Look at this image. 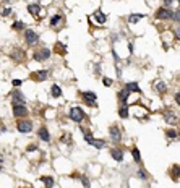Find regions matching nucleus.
Returning a JSON list of instances; mask_svg holds the SVG:
<instances>
[{
  "label": "nucleus",
  "instance_id": "1",
  "mask_svg": "<svg viewBox=\"0 0 180 188\" xmlns=\"http://www.w3.org/2000/svg\"><path fill=\"white\" fill-rule=\"evenodd\" d=\"M70 118L73 122H76V123H81L84 120V112L81 110V107H78V106L71 107L70 109Z\"/></svg>",
  "mask_w": 180,
  "mask_h": 188
},
{
  "label": "nucleus",
  "instance_id": "2",
  "mask_svg": "<svg viewBox=\"0 0 180 188\" xmlns=\"http://www.w3.org/2000/svg\"><path fill=\"white\" fill-rule=\"evenodd\" d=\"M25 39H26V44L28 45H36L39 42V34L36 31H33V29H26Z\"/></svg>",
  "mask_w": 180,
  "mask_h": 188
},
{
  "label": "nucleus",
  "instance_id": "3",
  "mask_svg": "<svg viewBox=\"0 0 180 188\" xmlns=\"http://www.w3.org/2000/svg\"><path fill=\"white\" fill-rule=\"evenodd\" d=\"M50 59V50L47 47H42L41 50H36L34 52V60L36 62H46Z\"/></svg>",
  "mask_w": 180,
  "mask_h": 188
},
{
  "label": "nucleus",
  "instance_id": "4",
  "mask_svg": "<svg viewBox=\"0 0 180 188\" xmlns=\"http://www.w3.org/2000/svg\"><path fill=\"white\" fill-rule=\"evenodd\" d=\"M16 128H18L20 133H29L33 130V122L31 120H18V123H16Z\"/></svg>",
  "mask_w": 180,
  "mask_h": 188
},
{
  "label": "nucleus",
  "instance_id": "5",
  "mask_svg": "<svg viewBox=\"0 0 180 188\" xmlns=\"http://www.w3.org/2000/svg\"><path fill=\"white\" fill-rule=\"evenodd\" d=\"M13 115L18 118H23L28 115V107L25 104H13Z\"/></svg>",
  "mask_w": 180,
  "mask_h": 188
},
{
  "label": "nucleus",
  "instance_id": "6",
  "mask_svg": "<svg viewBox=\"0 0 180 188\" xmlns=\"http://www.w3.org/2000/svg\"><path fill=\"white\" fill-rule=\"evenodd\" d=\"M81 98H83V101L86 102L88 106H94V107H96V99H98V96L94 94V93H91V91H86V93L81 94Z\"/></svg>",
  "mask_w": 180,
  "mask_h": 188
},
{
  "label": "nucleus",
  "instance_id": "7",
  "mask_svg": "<svg viewBox=\"0 0 180 188\" xmlns=\"http://www.w3.org/2000/svg\"><path fill=\"white\" fill-rule=\"evenodd\" d=\"M109 133H110V138L114 143H119V141L122 140V132H120V128L117 127V125H112V127L109 128Z\"/></svg>",
  "mask_w": 180,
  "mask_h": 188
},
{
  "label": "nucleus",
  "instance_id": "8",
  "mask_svg": "<svg viewBox=\"0 0 180 188\" xmlns=\"http://www.w3.org/2000/svg\"><path fill=\"white\" fill-rule=\"evenodd\" d=\"M156 18L157 20H169V18H172V10H169V8H159L156 11Z\"/></svg>",
  "mask_w": 180,
  "mask_h": 188
},
{
  "label": "nucleus",
  "instance_id": "9",
  "mask_svg": "<svg viewBox=\"0 0 180 188\" xmlns=\"http://www.w3.org/2000/svg\"><path fill=\"white\" fill-rule=\"evenodd\" d=\"M12 99H13V104H25V102H26L25 94L21 93V91H18V89H15V91H13Z\"/></svg>",
  "mask_w": 180,
  "mask_h": 188
},
{
  "label": "nucleus",
  "instance_id": "10",
  "mask_svg": "<svg viewBox=\"0 0 180 188\" xmlns=\"http://www.w3.org/2000/svg\"><path fill=\"white\" fill-rule=\"evenodd\" d=\"M28 11H29L34 18H39V13H41V3H29L28 5Z\"/></svg>",
  "mask_w": 180,
  "mask_h": 188
},
{
  "label": "nucleus",
  "instance_id": "11",
  "mask_svg": "<svg viewBox=\"0 0 180 188\" xmlns=\"http://www.w3.org/2000/svg\"><path fill=\"white\" fill-rule=\"evenodd\" d=\"M93 16H94V20H96V21L99 23V25H104V23L107 21V16H105L101 10H96V11L93 13Z\"/></svg>",
  "mask_w": 180,
  "mask_h": 188
},
{
  "label": "nucleus",
  "instance_id": "12",
  "mask_svg": "<svg viewBox=\"0 0 180 188\" xmlns=\"http://www.w3.org/2000/svg\"><path fill=\"white\" fill-rule=\"evenodd\" d=\"M110 156H112V159H114V161H117V162H122V161H123V151L117 149V148H114V149L110 151Z\"/></svg>",
  "mask_w": 180,
  "mask_h": 188
},
{
  "label": "nucleus",
  "instance_id": "13",
  "mask_svg": "<svg viewBox=\"0 0 180 188\" xmlns=\"http://www.w3.org/2000/svg\"><path fill=\"white\" fill-rule=\"evenodd\" d=\"M37 135H39V138H41L42 141H50V135H49V132H47V128L46 127H41L39 128V132H37Z\"/></svg>",
  "mask_w": 180,
  "mask_h": 188
},
{
  "label": "nucleus",
  "instance_id": "14",
  "mask_svg": "<svg viewBox=\"0 0 180 188\" xmlns=\"http://www.w3.org/2000/svg\"><path fill=\"white\" fill-rule=\"evenodd\" d=\"M91 146H94V148H98V149H102V148H105V141L104 140H96V138H91L88 141Z\"/></svg>",
  "mask_w": 180,
  "mask_h": 188
},
{
  "label": "nucleus",
  "instance_id": "15",
  "mask_svg": "<svg viewBox=\"0 0 180 188\" xmlns=\"http://www.w3.org/2000/svg\"><path fill=\"white\" fill-rule=\"evenodd\" d=\"M125 89L128 91V93H141V89H140V86H138V83H136V81L128 83L127 86H125Z\"/></svg>",
  "mask_w": 180,
  "mask_h": 188
},
{
  "label": "nucleus",
  "instance_id": "16",
  "mask_svg": "<svg viewBox=\"0 0 180 188\" xmlns=\"http://www.w3.org/2000/svg\"><path fill=\"white\" fill-rule=\"evenodd\" d=\"M143 18H144V15H141V13H132L130 16H128V23H138Z\"/></svg>",
  "mask_w": 180,
  "mask_h": 188
},
{
  "label": "nucleus",
  "instance_id": "17",
  "mask_svg": "<svg viewBox=\"0 0 180 188\" xmlns=\"http://www.w3.org/2000/svg\"><path fill=\"white\" fill-rule=\"evenodd\" d=\"M41 182H42V183H46V186H47V188H52V186H54V183H55V182H54V177H47V175L41 177Z\"/></svg>",
  "mask_w": 180,
  "mask_h": 188
},
{
  "label": "nucleus",
  "instance_id": "18",
  "mask_svg": "<svg viewBox=\"0 0 180 188\" xmlns=\"http://www.w3.org/2000/svg\"><path fill=\"white\" fill-rule=\"evenodd\" d=\"M23 55H25V52L21 49H15L13 52H12V57L16 60V62H20V60H23Z\"/></svg>",
  "mask_w": 180,
  "mask_h": 188
},
{
  "label": "nucleus",
  "instance_id": "19",
  "mask_svg": "<svg viewBox=\"0 0 180 188\" xmlns=\"http://www.w3.org/2000/svg\"><path fill=\"white\" fill-rule=\"evenodd\" d=\"M50 93H52L54 98H60V96H62V89H60L59 84H52V88H50Z\"/></svg>",
  "mask_w": 180,
  "mask_h": 188
},
{
  "label": "nucleus",
  "instance_id": "20",
  "mask_svg": "<svg viewBox=\"0 0 180 188\" xmlns=\"http://www.w3.org/2000/svg\"><path fill=\"white\" fill-rule=\"evenodd\" d=\"M166 122L167 123H177V115L175 113H172V112H166Z\"/></svg>",
  "mask_w": 180,
  "mask_h": 188
},
{
  "label": "nucleus",
  "instance_id": "21",
  "mask_svg": "<svg viewBox=\"0 0 180 188\" xmlns=\"http://www.w3.org/2000/svg\"><path fill=\"white\" fill-rule=\"evenodd\" d=\"M132 156H133V161L135 162H141V154H140V149H138V148H133V149H132Z\"/></svg>",
  "mask_w": 180,
  "mask_h": 188
},
{
  "label": "nucleus",
  "instance_id": "22",
  "mask_svg": "<svg viewBox=\"0 0 180 188\" xmlns=\"http://www.w3.org/2000/svg\"><path fill=\"white\" fill-rule=\"evenodd\" d=\"M128 96H130V93H128V91L123 88L120 93H119V99H120V102H123V104H125L127 102V99H128Z\"/></svg>",
  "mask_w": 180,
  "mask_h": 188
},
{
  "label": "nucleus",
  "instance_id": "23",
  "mask_svg": "<svg viewBox=\"0 0 180 188\" xmlns=\"http://www.w3.org/2000/svg\"><path fill=\"white\" fill-rule=\"evenodd\" d=\"M12 28L15 31H21V29H25V23L23 21H15L13 25H12Z\"/></svg>",
  "mask_w": 180,
  "mask_h": 188
},
{
  "label": "nucleus",
  "instance_id": "24",
  "mask_svg": "<svg viewBox=\"0 0 180 188\" xmlns=\"http://www.w3.org/2000/svg\"><path fill=\"white\" fill-rule=\"evenodd\" d=\"M60 21H62V16H60V15H55V16H52V18H50V26H52V28L57 26Z\"/></svg>",
  "mask_w": 180,
  "mask_h": 188
},
{
  "label": "nucleus",
  "instance_id": "25",
  "mask_svg": "<svg viewBox=\"0 0 180 188\" xmlns=\"http://www.w3.org/2000/svg\"><path fill=\"white\" fill-rule=\"evenodd\" d=\"M47 75H49V73H47L46 70H41V71H37V73H36V76H37L39 81H44V79L47 78Z\"/></svg>",
  "mask_w": 180,
  "mask_h": 188
},
{
  "label": "nucleus",
  "instance_id": "26",
  "mask_svg": "<svg viewBox=\"0 0 180 188\" xmlns=\"http://www.w3.org/2000/svg\"><path fill=\"white\" fill-rule=\"evenodd\" d=\"M119 115H120L122 118H127V117H128V107H127V106L120 107V110H119Z\"/></svg>",
  "mask_w": 180,
  "mask_h": 188
},
{
  "label": "nucleus",
  "instance_id": "27",
  "mask_svg": "<svg viewBox=\"0 0 180 188\" xmlns=\"http://www.w3.org/2000/svg\"><path fill=\"white\" fill-rule=\"evenodd\" d=\"M138 178H141V180H146V178H148V174H146L144 169H140V170H138Z\"/></svg>",
  "mask_w": 180,
  "mask_h": 188
},
{
  "label": "nucleus",
  "instance_id": "28",
  "mask_svg": "<svg viewBox=\"0 0 180 188\" xmlns=\"http://www.w3.org/2000/svg\"><path fill=\"white\" fill-rule=\"evenodd\" d=\"M156 89L161 91V93H164V91H166V84L162 83V81H157V83H156Z\"/></svg>",
  "mask_w": 180,
  "mask_h": 188
},
{
  "label": "nucleus",
  "instance_id": "29",
  "mask_svg": "<svg viewBox=\"0 0 180 188\" xmlns=\"http://www.w3.org/2000/svg\"><path fill=\"white\" fill-rule=\"evenodd\" d=\"M172 174H174V178L177 180V178H178V174H180V172H178V166H177V164L172 167Z\"/></svg>",
  "mask_w": 180,
  "mask_h": 188
},
{
  "label": "nucleus",
  "instance_id": "30",
  "mask_svg": "<svg viewBox=\"0 0 180 188\" xmlns=\"http://www.w3.org/2000/svg\"><path fill=\"white\" fill-rule=\"evenodd\" d=\"M167 136H169V138H177V132H175V130H167Z\"/></svg>",
  "mask_w": 180,
  "mask_h": 188
},
{
  "label": "nucleus",
  "instance_id": "31",
  "mask_svg": "<svg viewBox=\"0 0 180 188\" xmlns=\"http://www.w3.org/2000/svg\"><path fill=\"white\" fill-rule=\"evenodd\" d=\"M83 133H84V140H86V141H89V140L93 138V136H91V132H89V130H83Z\"/></svg>",
  "mask_w": 180,
  "mask_h": 188
},
{
  "label": "nucleus",
  "instance_id": "32",
  "mask_svg": "<svg viewBox=\"0 0 180 188\" xmlns=\"http://www.w3.org/2000/svg\"><path fill=\"white\" fill-rule=\"evenodd\" d=\"M81 182H83L84 188H89V180H88V177H84V175H81Z\"/></svg>",
  "mask_w": 180,
  "mask_h": 188
},
{
  "label": "nucleus",
  "instance_id": "33",
  "mask_svg": "<svg viewBox=\"0 0 180 188\" xmlns=\"http://www.w3.org/2000/svg\"><path fill=\"white\" fill-rule=\"evenodd\" d=\"M102 83H104V86H112V79L110 78H104Z\"/></svg>",
  "mask_w": 180,
  "mask_h": 188
},
{
  "label": "nucleus",
  "instance_id": "34",
  "mask_svg": "<svg viewBox=\"0 0 180 188\" xmlns=\"http://www.w3.org/2000/svg\"><path fill=\"white\" fill-rule=\"evenodd\" d=\"M10 13H12V8H3V10H2V15H3V16H8Z\"/></svg>",
  "mask_w": 180,
  "mask_h": 188
},
{
  "label": "nucleus",
  "instance_id": "35",
  "mask_svg": "<svg viewBox=\"0 0 180 188\" xmlns=\"http://www.w3.org/2000/svg\"><path fill=\"white\" fill-rule=\"evenodd\" d=\"M13 86H21V83H23V81H21V79H13Z\"/></svg>",
  "mask_w": 180,
  "mask_h": 188
},
{
  "label": "nucleus",
  "instance_id": "36",
  "mask_svg": "<svg viewBox=\"0 0 180 188\" xmlns=\"http://www.w3.org/2000/svg\"><path fill=\"white\" fill-rule=\"evenodd\" d=\"M36 149H37V146H36V144H31L29 148H28V151H36Z\"/></svg>",
  "mask_w": 180,
  "mask_h": 188
},
{
  "label": "nucleus",
  "instance_id": "37",
  "mask_svg": "<svg viewBox=\"0 0 180 188\" xmlns=\"http://www.w3.org/2000/svg\"><path fill=\"white\" fill-rule=\"evenodd\" d=\"M175 102H177V104H180V93L175 94Z\"/></svg>",
  "mask_w": 180,
  "mask_h": 188
},
{
  "label": "nucleus",
  "instance_id": "38",
  "mask_svg": "<svg viewBox=\"0 0 180 188\" xmlns=\"http://www.w3.org/2000/svg\"><path fill=\"white\" fill-rule=\"evenodd\" d=\"M164 2H166V5H167V7H169V5L172 3V0H164Z\"/></svg>",
  "mask_w": 180,
  "mask_h": 188
},
{
  "label": "nucleus",
  "instance_id": "39",
  "mask_svg": "<svg viewBox=\"0 0 180 188\" xmlns=\"http://www.w3.org/2000/svg\"><path fill=\"white\" fill-rule=\"evenodd\" d=\"M0 170H2V167H0Z\"/></svg>",
  "mask_w": 180,
  "mask_h": 188
},
{
  "label": "nucleus",
  "instance_id": "40",
  "mask_svg": "<svg viewBox=\"0 0 180 188\" xmlns=\"http://www.w3.org/2000/svg\"><path fill=\"white\" fill-rule=\"evenodd\" d=\"M7 2H10V0H7Z\"/></svg>",
  "mask_w": 180,
  "mask_h": 188
}]
</instances>
